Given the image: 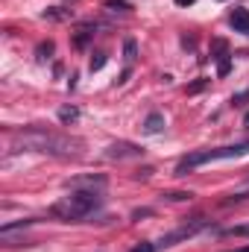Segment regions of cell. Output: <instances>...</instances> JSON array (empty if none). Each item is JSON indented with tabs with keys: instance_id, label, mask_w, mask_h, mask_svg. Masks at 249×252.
Returning a JSON list of instances; mask_svg holds the SVG:
<instances>
[{
	"instance_id": "cell-1",
	"label": "cell",
	"mask_w": 249,
	"mask_h": 252,
	"mask_svg": "<svg viewBox=\"0 0 249 252\" xmlns=\"http://www.w3.org/2000/svg\"><path fill=\"white\" fill-rule=\"evenodd\" d=\"M12 144L18 153H44V156H56V158H76L82 150L79 138L50 132L44 126H27L24 132H15Z\"/></svg>"
},
{
	"instance_id": "cell-2",
	"label": "cell",
	"mask_w": 249,
	"mask_h": 252,
	"mask_svg": "<svg viewBox=\"0 0 249 252\" xmlns=\"http://www.w3.org/2000/svg\"><path fill=\"white\" fill-rule=\"evenodd\" d=\"M100 205H103L100 190H70V196H64V199L50 205V214L64 220V223H76V220L94 214Z\"/></svg>"
},
{
	"instance_id": "cell-3",
	"label": "cell",
	"mask_w": 249,
	"mask_h": 252,
	"mask_svg": "<svg viewBox=\"0 0 249 252\" xmlns=\"http://www.w3.org/2000/svg\"><path fill=\"white\" fill-rule=\"evenodd\" d=\"M249 153V141L244 144H232V147H214V150H196V153H187L185 158H179L176 164V176H187L190 170L208 164V161H217V158H241Z\"/></svg>"
},
{
	"instance_id": "cell-4",
	"label": "cell",
	"mask_w": 249,
	"mask_h": 252,
	"mask_svg": "<svg viewBox=\"0 0 249 252\" xmlns=\"http://www.w3.org/2000/svg\"><path fill=\"white\" fill-rule=\"evenodd\" d=\"M211 226V220H205V217H193V220H187L185 226H179L176 232H170V235H164L156 247L158 250H170V247H176L179 241H185V238H193V235H199L202 229H208Z\"/></svg>"
},
{
	"instance_id": "cell-5",
	"label": "cell",
	"mask_w": 249,
	"mask_h": 252,
	"mask_svg": "<svg viewBox=\"0 0 249 252\" xmlns=\"http://www.w3.org/2000/svg\"><path fill=\"white\" fill-rule=\"evenodd\" d=\"M144 156V147H138V144H129V141H118V144H112L109 150H106V158H141Z\"/></svg>"
},
{
	"instance_id": "cell-6",
	"label": "cell",
	"mask_w": 249,
	"mask_h": 252,
	"mask_svg": "<svg viewBox=\"0 0 249 252\" xmlns=\"http://www.w3.org/2000/svg\"><path fill=\"white\" fill-rule=\"evenodd\" d=\"M70 190H103L106 188V176L97 173V176H76V179H67L64 182Z\"/></svg>"
},
{
	"instance_id": "cell-7",
	"label": "cell",
	"mask_w": 249,
	"mask_h": 252,
	"mask_svg": "<svg viewBox=\"0 0 249 252\" xmlns=\"http://www.w3.org/2000/svg\"><path fill=\"white\" fill-rule=\"evenodd\" d=\"M229 24H232V30H235V32H247V35H249V9H244V6L232 9Z\"/></svg>"
},
{
	"instance_id": "cell-8",
	"label": "cell",
	"mask_w": 249,
	"mask_h": 252,
	"mask_svg": "<svg viewBox=\"0 0 249 252\" xmlns=\"http://www.w3.org/2000/svg\"><path fill=\"white\" fill-rule=\"evenodd\" d=\"M144 132H147V135L164 132V115H161V112H150V115L144 118Z\"/></svg>"
},
{
	"instance_id": "cell-9",
	"label": "cell",
	"mask_w": 249,
	"mask_h": 252,
	"mask_svg": "<svg viewBox=\"0 0 249 252\" xmlns=\"http://www.w3.org/2000/svg\"><path fill=\"white\" fill-rule=\"evenodd\" d=\"M91 38H94V27H82V30L73 35V47H79V50H82V47H88V41H91Z\"/></svg>"
},
{
	"instance_id": "cell-10",
	"label": "cell",
	"mask_w": 249,
	"mask_h": 252,
	"mask_svg": "<svg viewBox=\"0 0 249 252\" xmlns=\"http://www.w3.org/2000/svg\"><path fill=\"white\" fill-rule=\"evenodd\" d=\"M59 121H62L64 126L76 124V121H79V109H76V106H62V109H59Z\"/></svg>"
},
{
	"instance_id": "cell-11",
	"label": "cell",
	"mask_w": 249,
	"mask_h": 252,
	"mask_svg": "<svg viewBox=\"0 0 249 252\" xmlns=\"http://www.w3.org/2000/svg\"><path fill=\"white\" fill-rule=\"evenodd\" d=\"M53 50H56L53 41H41V44L35 47V59H38V62H47V59H53Z\"/></svg>"
},
{
	"instance_id": "cell-12",
	"label": "cell",
	"mask_w": 249,
	"mask_h": 252,
	"mask_svg": "<svg viewBox=\"0 0 249 252\" xmlns=\"http://www.w3.org/2000/svg\"><path fill=\"white\" fill-rule=\"evenodd\" d=\"M135 56H138V44H135L132 38H126V41H124V59H126V64L135 62Z\"/></svg>"
},
{
	"instance_id": "cell-13",
	"label": "cell",
	"mask_w": 249,
	"mask_h": 252,
	"mask_svg": "<svg viewBox=\"0 0 249 252\" xmlns=\"http://www.w3.org/2000/svg\"><path fill=\"white\" fill-rule=\"evenodd\" d=\"M161 196H164V199H170V202H185V199H190L193 193H190V190H164Z\"/></svg>"
},
{
	"instance_id": "cell-14",
	"label": "cell",
	"mask_w": 249,
	"mask_h": 252,
	"mask_svg": "<svg viewBox=\"0 0 249 252\" xmlns=\"http://www.w3.org/2000/svg\"><path fill=\"white\" fill-rule=\"evenodd\" d=\"M229 70H232V59H229V53H220V56H217V73L226 76Z\"/></svg>"
},
{
	"instance_id": "cell-15",
	"label": "cell",
	"mask_w": 249,
	"mask_h": 252,
	"mask_svg": "<svg viewBox=\"0 0 249 252\" xmlns=\"http://www.w3.org/2000/svg\"><path fill=\"white\" fill-rule=\"evenodd\" d=\"M106 9H112V12H132V3H126V0H106Z\"/></svg>"
},
{
	"instance_id": "cell-16",
	"label": "cell",
	"mask_w": 249,
	"mask_h": 252,
	"mask_svg": "<svg viewBox=\"0 0 249 252\" xmlns=\"http://www.w3.org/2000/svg\"><path fill=\"white\" fill-rule=\"evenodd\" d=\"M44 18H47V21H67V18H70V12H64V9H47V12H44Z\"/></svg>"
},
{
	"instance_id": "cell-17",
	"label": "cell",
	"mask_w": 249,
	"mask_h": 252,
	"mask_svg": "<svg viewBox=\"0 0 249 252\" xmlns=\"http://www.w3.org/2000/svg\"><path fill=\"white\" fill-rule=\"evenodd\" d=\"M223 235H229V238H249V226H232V229H223Z\"/></svg>"
},
{
	"instance_id": "cell-18",
	"label": "cell",
	"mask_w": 249,
	"mask_h": 252,
	"mask_svg": "<svg viewBox=\"0 0 249 252\" xmlns=\"http://www.w3.org/2000/svg\"><path fill=\"white\" fill-rule=\"evenodd\" d=\"M106 62H109V59H106V53H94V56H91V64H88V67H91V73H94V70H103Z\"/></svg>"
},
{
	"instance_id": "cell-19",
	"label": "cell",
	"mask_w": 249,
	"mask_h": 252,
	"mask_svg": "<svg viewBox=\"0 0 249 252\" xmlns=\"http://www.w3.org/2000/svg\"><path fill=\"white\" fill-rule=\"evenodd\" d=\"M129 252H158V247H156V244H150V241H141L138 247H132Z\"/></svg>"
},
{
	"instance_id": "cell-20",
	"label": "cell",
	"mask_w": 249,
	"mask_h": 252,
	"mask_svg": "<svg viewBox=\"0 0 249 252\" xmlns=\"http://www.w3.org/2000/svg\"><path fill=\"white\" fill-rule=\"evenodd\" d=\"M205 85H208V79H196L193 85H187V94H199V91H202Z\"/></svg>"
},
{
	"instance_id": "cell-21",
	"label": "cell",
	"mask_w": 249,
	"mask_h": 252,
	"mask_svg": "<svg viewBox=\"0 0 249 252\" xmlns=\"http://www.w3.org/2000/svg\"><path fill=\"white\" fill-rule=\"evenodd\" d=\"M153 173H156L153 167H141V170H135V179H150Z\"/></svg>"
},
{
	"instance_id": "cell-22",
	"label": "cell",
	"mask_w": 249,
	"mask_h": 252,
	"mask_svg": "<svg viewBox=\"0 0 249 252\" xmlns=\"http://www.w3.org/2000/svg\"><path fill=\"white\" fill-rule=\"evenodd\" d=\"M153 214V208H135L132 211V220H141V217H150Z\"/></svg>"
},
{
	"instance_id": "cell-23",
	"label": "cell",
	"mask_w": 249,
	"mask_h": 252,
	"mask_svg": "<svg viewBox=\"0 0 249 252\" xmlns=\"http://www.w3.org/2000/svg\"><path fill=\"white\" fill-rule=\"evenodd\" d=\"M247 100H249V91H241L238 97H232V106H244Z\"/></svg>"
},
{
	"instance_id": "cell-24",
	"label": "cell",
	"mask_w": 249,
	"mask_h": 252,
	"mask_svg": "<svg viewBox=\"0 0 249 252\" xmlns=\"http://www.w3.org/2000/svg\"><path fill=\"white\" fill-rule=\"evenodd\" d=\"M176 3H179V6H190V3H193V0H176Z\"/></svg>"
},
{
	"instance_id": "cell-25",
	"label": "cell",
	"mask_w": 249,
	"mask_h": 252,
	"mask_svg": "<svg viewBox=\"0 0 249 252\" xmlns=\"http://www.w3.org/2000/svg\"><path fill=\"white\" fill-rule=\"evenodd\" d=\"M244 126H247V129H249V115H247V118H244Z\"/></svg>"
},
{
	"instance_id": "cell-26",
	"label": "cell",
	"mask_w": 249,
	"mask_h": 252,
	"mask_svg": "<svg viewBox=\"0 0 249 252\" xmlns=\"http://www.w3.org/2000/svg\"><path fill=\"white\" fill-rule=\"evenodd\" d=\"M232 252H249V247H244V250H232Z\"/></svg>"
}]
</instances>
